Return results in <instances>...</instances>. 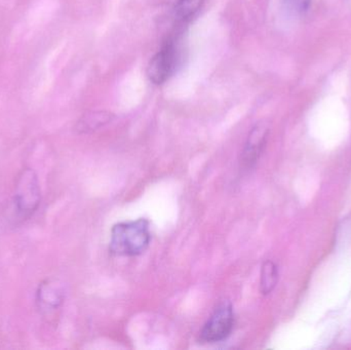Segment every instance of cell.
Wrapping results in <instances>:
<instances>
[{"label":"cell","instance_id":"3","mask_svg":"<svg viewBox=\"0 0 351 350\" xmlns=\"http://www.w3.org/2000/svg\"><path fill=\"white\" fill-rule=\"evenodd\" d=\"M234 314L230 303L221 304L200 331L204 342L216 343L225 340L232 332Z\"/></svg>","mask_w":351,"mask_h":350},{"label":"cell","instance_id":"10","mask_svg":"<svg viewBox=\"0 0 351 350\" xmlns=\"http://www.w3.org/2000/svg\"><path fill=\"white\" fill-rule=\"evenodd\" d=\"M289 12L295 14L306 12L311 6V0H282Z\"/></svg>","mask_w":351,"mask_h":350},{"label":"cell","instance_id":"4","mask_svg":"<svg viewBox=\"0 0 351 350\" xmlns=\"http://www.w3.org/2000/svg\"><path fill=\"white\" fill-rule=\"evenodd\" d=\"M177 51L174 43L169 42L150 60L147 75L154 84H162L169 79L175 70Z\"/></svg>","mask_w":351,"mask_h":350},{"label":"cell","instance_id":"6","mask_svg":"<svg viewBox=\"0 0 351 350\" xmlns=\"http://www.w3.org/2000/svg\"><path fill=\"white\" fill-rule=\"evenodd\" d=\"M65 298L63 285L57 279H45L39 284L36 292V302L43 314H51L59 310Z\"/></svg>","mask_w":351,"mask_h":350},{"label":"cell","instance_id":"9","mask_svg":"<svg viewBox=\"0 0 351 350\" xmlns=\"http://www.w3.org/2000/svg\"><path fill=\"white\" fill-rule=\"evenodd\" d=\"M204 0H178L176 4V16L182 22L191 20L202 8Z\"/></svg>","mask_w":351,"mask_h":350},{"label":"cell","instance_id":"5","mask_svg":"<svg viewBox=\"0 0 351 350\" xmlns=\"http://www.w3.org/2000/svg\"><path fill=\"white\" fill-rule=\"evenodd\" d=\"M269 135V127L266 123H260L250 132L247 142L241 153V164L243 168H252L255 166L263 153Z\"/></svg>","mask_w":351,"mask_h":350},{"label":"cell","instance_id":"2","mask_svg":"<svg viewBox=\"0 0 351 350\" xmlns=\"http://www.w3.org/2000/svg\"><path fill=\"white\" fill-rule=\"evenodd\" d=\"M40 201V186L36 173L32 168H24L16 179L14 191L16 211L22 217H30L38 209Z\"/></svg>","mask_w":351,"mask_h":350},{"label":"cell","instance_id":"8","mask_svg":"<svg viewBox=\"0 0 351 350\" xmlns=\"http://www.w3.org/2000/svg\"><path fill=\"white\" fill-rule=\"evenodd\" d=\"M278 281V269L276 263L268 260L264 262L261 269L260 290L263 295H268L274 291Z\"/></svg>","mask_w":351,"mask_h":350},{"label":"cell","instance_id":"7","mask_svg":"<svg viewBox=\"0 0 351 350\" xmlns=\"http://www.w3.org/2000/svg\"><path fill=\"white\" fill-rule=\"evenodd\" d=\"M114 118V114L109 111H90L80 117L75 125L80 134H90L105 127Z\"/></svg>","mask_w":351,"mask_h":350},{"label":"cell","instance_id":"1","mask_svg":"<svg viewBox=\"0 0 351 350\" xmlns=\"http://www.w3.org/2000/svg\"><path fill=\"white\" fill-rule=\"evenodd\" d=\"M150 238L147 220L123 222L113 226L109 249L119 256H137L148 248Z\"/></svg>","mask_w":351,"mask_h":350}]
</instances>
